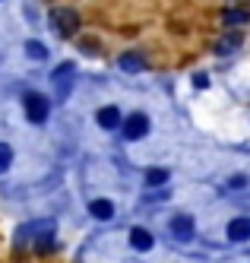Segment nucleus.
Segmentation results:
<instances>
[{"mask_svg": "<svg viewBox=\"0 0 250 263\" xmlns=\"http://www.w3.org/2000/svg\"><path fill=\"white\" fill-rule=\"evenodd\" d=\"M23 105H26V115H29L32 124H45V121H48L51 102H48L45 96H38V92H29V96L23 99Z\"/></svg>", "mask_w": 250, "mask_h": 263, "instance_id": "1", "label": "nucleus"}, {"mask_svg": "<svg viewBox=\"0 0 250 263\" xmlns=\"http://www.w3.org/2000/svg\"><path fill=\"white\" fill-rule=\"evenodd\" d=\"M10 162H13V149H10L7 143H0V172H4Z\"/></svg>", "mask_w": 250, "mask_h": 263, "instance_id": "14", "label": "nucleus"}, {"mask_svg": "<svg viewBox=\"0 0 250 263\" xmlns=\"http://www.w3.org/2000/svg\"><path fill=\"white\" fill-rule=\"evenodd\" d=\"M130 248L149 251V248H152V235H149L146 229H133V232H130Z\"/></svg>", "mask_w": 250, "mask_h": 263, "instance_id": "8", "label": "nucleus"}, {"mask_svg": "<svg viewBox=\"0 0 250 263\" xmlns=\"http://www.w3.org/2000/svg\"><path fill=\"white\" fill-rule=\"evenodd\" d=\"M51 29H57L61 35H73L76 29H80V16H76L73 10H54L51 13Z\"/></svg>", "mask_w": 250, "mask_h": 263, "instance_id": "2", "label": "nucleus"}, {"mask_svg": "<svg viewBox=\"0 0 250 263\" xmlns=\"http://www.w3.org/2000/svg\"><path fill=\"white\" fill-rule=\"evenodd\" d=\"M171 235L181 238V241H187L190 235H194V222H190L187 216H178L175 222H171Z\"/></svg>", "mask_w": 250, "mask_h": 263, "instance_id": "6", "label": "nucleus"}, {"mask_svg": "<svg viewBox=\"0 0 250 263\" xmlns=\"http://www.w3.org/2000/svg\"><path fill=\"white\" fill-rule=\"evenodd\" d=\"M54 83H57V92H61V99L70 92V83H73V64H61L54 70Z\"/></svg>", "mask_w": 250, "mask_h": 263, "instance_id": "4", "label": "nucleus"}, {"mask_svg": "<svg viewBox=\"0 0 250 263\" xmlns=\"http://www.w3.org/2000/svg\"><path fill=\"white\" fill-rule=\"evenodd\" d=\"M26 54H29L32 61H45V58H48V48H45L42 42H29V45H26Z\"/></svg>", "mask_w": 250, "mask_h": 263, "instance_id": "11", "label": "nucleus"}, {"mask_svg": "<svg viewBox=\"0 0 250 263\" xmlns=\"http://www.w3.org/2000/svg\"><path fill=\"white\" fill-rule=\"evenodd\" d=\"M124 134H127V140L146 137V134H149V118H146V115H130L127 124H124Z\"/></svg>", "mask_w": 250, "mask_h": 263, "instance_id": "3", "label": "nucleus"}, {"mask_svg": "<svg viewBox=\"0 0 250 263\" xmlns=\"http://www.w3.org/2000/svg\"><path fill=\"white\" fill-rule=\"evenodd\" d=\"M99 124H102L105 130H114V127H118V124H121V111H118V108H114V105H108V108H102V111H99Z\"/></svg>", "mask_w": 250, "mask_h": 263, "instance_id": "7", "label": "nucleus"}, {"mask_svg": "<svg viewBox=\"0 0 250 263\" xmlns=\"http://www.w3.org/2000/svg\"><path fill=\"white\" fill-rule=\"evenodd\" d=\"M235 48H238V39H225L219 45V54H228V51H235Z\"/></svg>", "mask_w": 250, "mask_h": 263, "instance_id": "15", "label": "nucleus"}, {"mask_svg": "<svg viewBox=\"0 0 250 263\" xmlns=\"http://www.w3.org/2000/svg\"><path fill=\"white\" fill-rule=\"evenodd\" d=\"M228 238H232V241H247V238H250V219H235V222H228Z\"/></svg>", "mask_w": 250, "mask_h": 263, "instance_id": "5", "label": "nucleus"}, {"mask_svg": "<svg viewBox=\"0 0 250 263\" xmlns=\"http://www.w3.org/2000/svg\"><path fill=\"white\" fill-rule=\"evenodd\" d=\"M121 67H124L127 73H140V70H143L140 54H124V58H121Z\"/></svg>", "mask_w": 250, "mask_h": 263, "instance_id": "10", "label": "nucleus"}, {"mask_svg": "<svg viewBox=\"0 0 250 263\" xmlns=\"http://www.w3.org/2000/svg\"><path fill=\"white\" fill-rule=\"evenodd\" d=\"M168 181V172H165V168H152V172L146 175V184L149 187H159V184H165Z\"/></svg>", "mask_w": 250, "mask_h": 263, "instance_id": "12", "label": "nucleus"}, {"mask_svg": "<svg viewBox=\"0 0 250 263\" xmlns=\"http://www.w3.org/2000/svg\"><path fill=\"white\" fill-rule=\"evenodd\" d=\"M89 213H92L95 219H111V216H114V206H111L108 200H92V203H89Z\"/></svg>", "mask_w": 250, "mask_h": 263, "instance_id": "9", "label": "nucleus"}, {"mask_svg": "<svg viewBox=\"0 0 250 263\" xmlns=\"http://www.w3.org/2000/svg\"><path fill=\"white\" fill-rule=\"evenodd\" d=\"M194 86H197V89H203V86H209V77H203V73H197V77H194Z\"/></svg>", "mask_w": 250, "mask_h": 263, "instance_id": "16", "label": "nucleus"}, {"mask_svg": "<svg viewBox=\"0 0 250 263\" xmlns=\"http://www.w3.org/2000/svg\"><path fill=\"white\" fill-rule=\"evenodd\" d=\"M225 23L228 26H241V23H247V13L244 10H228L225 13Z\"/></svg>", "mask_w": 250, "mask_h": 263, "instance_id": "13", "label": "nucleus"}]
</instances>
